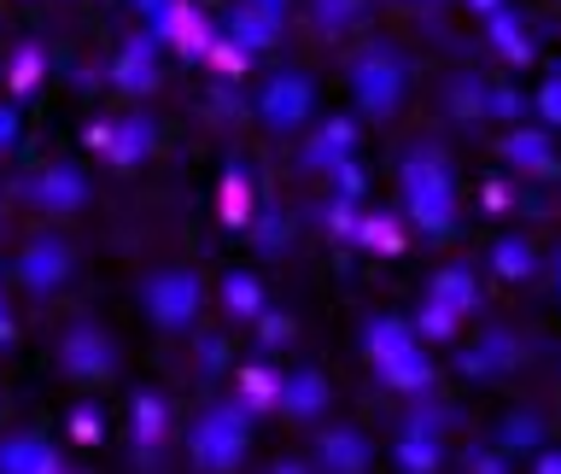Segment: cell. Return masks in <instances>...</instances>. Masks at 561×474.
Wrapping results in <instances>:
<instances>
[{
  "instance_id": "cell-1",
  "label": "cell",
  "mask_w": 561,
  "mask_h": 474,
  "mask_svg": "<svg viewBox=\"0 0 561 474\" xmlns=\"http://www.w3.org/2000/svg\"><path fill=\"white\" fill-rule=\"evenodd\" d=\"M245 439H252V421H245L240 404H217L210 416H199V428L187 433V456L199 474H228L240 469Z\"/></svg>"
},
{
  "instance_id": "cell-2",
  "label": "cell",
  "mask_w": 561,
  "mask_h": 474,
  "mask_svg": "<svg viewBox=\"0 0 561 474\" xmlns=\"http://www.w3.org/2000/svg\"><path fill=\"white\" fill-rule=\"evenodd\" d=\"M140 298H147V311H152L158 328H187L193 316H199V281L182 275V270L152 275L147 287H140Z\"/></svg>"
},
{
  "instance_id": "cell-3",
  "label": "cell",
  "mask_w": 561,
  "mask_h": 474,
  "mask_svg": "<svg viewBox=\"0 0 561 474\" xmlns=\"http://www.w3.org/2000/svg\"><path fill=\"white\" fill-rule=\"evenodd\" d=\"M368 351H380V363H386L380 375L392 386H421V381H427V358H415V351L403 346V328L386 323L380 334H368Z\"/></svg>"
},
{
  "instance_id": "cell-4",
  "label": "cell",
  "mask_w": 561,
  "mask_h": 474,
  "mask_svg": "<svg viewBox=\"0 0 561 474\" xmlns=\"http://www.w3.org/2000/svg\"><path fill=\"white\" fill-rule=\"evenodd\" d=\"M375 456H368V439L357 428H328L316 439V469L322 474H363Z\"/></svg>"
},
{
  "instance_id": "cell-5",
  "label": "cell",
  "mask_w": 561,
  "mask_h": 474,
  "mask_svg": "<svg viewBox=\"0 0 561 474\" xmlns=\"http://www.w3.org/2000/svg\"><path fill=\"white\" fill-rule=\"evenodd\" d=\"M0 474H65V463L47 439L18 433V439H0Z\"/></svg>"
},
{
  "instance_id": "cell-6",
  "label": "cell",
  "mask_w": 561,
  "mask_h": 474,
  "mask_svg": "<svg viewBox=\"0 0 561 474\" xmlns=\"http://www.w3.org/2000/svg\"><path fill=\"white\" fill-rule=\"evenodd\" d=\"M65 369H70V375H82V381H105V375H112V340L94 334V328H77L65 340Z\"/></svg>"
},
{
  "instance_id": "cell-7",
  "label": "cell",
  "mask_w": 561,
  "mask_h": 474,
  "mask_svg": "<svg viewBox=\"0 0 561 474\" xmlns=\"http://www.w3.org/2000/svg\"><path fill=\"white\" fill-rule=\"evenodd\" d=\"M357 100H363L375 117H386V112L398 105V65L386 59V53H380V59H363V65H357Z\"/></svg>"
},
{
  "instance_id": "cell-8",
  "label": "cell",
  "mask_w": 561,
  "mask_h": 474,
  "mask_svg": "<svg viewBox=\"0 0 561 474\" xmlns=\"http://www.w3.org/2000/svg\"><path fill=\"white\" fill-rule=\"evenodd\" d=\"M280 410H287L293 421L328 416V381L316 375V369H298L293 381H280Z\"/></svg>"
},
{
  "instance_id": "cell-9",
  "label": "cell",
  "mask_w": 561,
  "mask_h": 474,
  "mask_svg": "<svg viewBox=\"0 0 561 474\" xmlns=\"http://www.w3.org/2000/svg\"><path fill=\"white\" fill-rule=\"evenodd\" d=\"M18 270H24V287H30V293H53V287L65 281V270H70V252H65L59 240H35Z\"/></svg>"
},
{
  "instance_id": "cell-10",
  "label": "cell",
  "mask_w": 561,
  "mask_h": 474,
  "mask_svg": "<svg viewBox=\"0 0 561 474\" xmlns=\"http://www.w3.org/2000/svg\"><path fill=\"white\" fill-rule=\"evenodd\" d=\"M310 112V88L298 82V77H287V82H275L270 88V100H263V117L270 123H280V129H293L298 117Z\"/></svg>"
},
{
  "instance_id": "cell-11",
  "label": "cell",
  "mask_w": 561,
  "mask_h": 474,
  "mask_svg": "<svg viewBox=\"0 0 561 474\" xmlns=\"http://www.w3.org/2000/svg\"><path fill=\"white\" fill-rule=\"evenodd\" d=\"M30 193H35V205H53V211H70V205H82V200H88L82 176H70V170H53V176H42V182H35Z\"/></svg>"
},
{
  "instance_id": "cell-12",
  "label": "cell",
  "mask_w": 561,
  "mask_h": 474,
  "mask_svg": "<svg viewBox=\"0 0 561 474\" xmlns=\"http://www.w3.org/2000/svg\"><path fill=\"white\" fill-rule=\"evenodd\" d=\"M158 439H164V404H158V398H135V451L152 456Z\"/></svg>"
},
{
  "instance_id": "cell-13",
  "label": "cell",
  "mask_w": 561,
  "mask_h": 474,
  "mask_svg": "<svg viewBox=\"0 0 561 474\" xmlns=\"http://www.w3.org/2000/svg\"><path fill=\"white\" fill-rule=\"evenodd\" d=\"M398 469L403 474H438V445H433V439H403V445H398Z\"/></svg>"
},
{
  "instance_id": "cell-14",
  "label": "cell",
  "mask_w": 561,
  "mask_h": 474,
  "mask_svg": "<svg viewBox=\"0 0 561 474\" xmlns=\"http://www.w3.org/2000/svg\"><path fill=\"white\" fill-rule=\"evenodd\" d=\"M316 12H322V24H345L357 12V0H316Z\"/></svg>"
},
{
  "instance_id": "cell-15",
  "label": "cell",
  "mask_w": 561,
  "mask_h": 474,
  "mask_svg": "<svg viewBox=\"0 0 561 474\" xmlns=\"http://www.w3.org/2000/svg\"><path fill=\"white\" fill-rule=\"evenodd\" d=\"M228 305L252 311V305H257V287H252V281H228Z\"/></svg>"
},
{
  "instance_id": "cell-16",
  "label": "cell",
  "mask_w": 561,
  "mask_h": 474,
  "mask_svg": "<svg viewBox=\"0 0 561 474\" xmlns=\"http://www.w3.org/2000/svg\"><path fill=\"white\" fill-rule=\"evenodd\" d=\"M533 474H561V456H556V451H550V456H538V469H533Z\"/></svg>"
},
{
  "instance_id": "cell-17",
  "label": "cell",
  "mask_w": 561,
  "mask_h": 474,
  "mask_svg": "<svg viewBox=\"0 0 561 474\" xmlns=\"http://www.w3.org/2000/svg\"><path fill=\"white\" fill-rule=\"evenodd\" d=\"M275 474H310L305 463H275Z\"/></svg>"
}]
</instances>
